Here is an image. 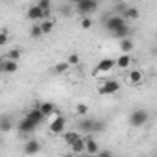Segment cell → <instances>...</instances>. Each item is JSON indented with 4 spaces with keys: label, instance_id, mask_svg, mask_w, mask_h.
<instances>
[{
    "label": "cell",
    "instance_id": "2",
    "mask_svg": "<svg viewBox=\"0 0 157 157\" xmlns=\"http://www.w3.org/2000/svg\"><path fill=\"white\" fill-rule=\"evenodd\" d=\"M124 26H128V24H126V21H124L122 17H118V15H111V17L105 19V28H107L111 33H117V32L122 30Z\"/></svg>",
    "mask_w": 157,
    "mask_h": 157
},
{
    "label": "cell",
    "instance_id": "5",
    "mask_svg": "<svg viewBox=\"0 0 157 157\" xmlns=\"http://www.w3.org/2000/svg\"><path fill=\"white\" fill-rule=\"evenodd\" d=\"M65 117L63 115H57L54 120H52V124H50V131L52 133H63L65 131Z\"/></svg>",
    "mask_w": 157,
    "mask_h": 157
},
{
    "label": "cell",
    "instance_id": "33",
    "mask_svg": "<svg viewBox=\"0 0 157 157\" xmlns=\"http://www.w3.org/2000/svg\"><path fill=\"white\" fill-rule=\"evenodd\" d=\"M126 10H128V4H117V11H122L124 13Z\"/></svg>",
    "mask_w": 157,
    "mask_h": 157
},
{
    "label": "cell",
    "instance_id": "7",
    "mask_svg": "<svg viewBox=\"0 0 157 157\" xmlns=\"http://www.w3.org/2000/svg\"><path fill=\"white\" fill-rule=\"evenodd\" d=\"M35 109H39L44 118H48V117H52V115L56 113V105H54L52 102H43V104L35 105Z\"/></svg>",
    "mask_w": 157,
    "mask_h": 157
},
{
    "label": "cell",
    "instance_id": "30",
    "mask_svg": "<svg viewBox=\"0 0 157 157\" xmlns=\"http://www.w3.org/2000/svg\"><path fill=\"white\" fill-rule=\"evenodd\" d=\"M67 63L68 65H78V63H80V56H78V54H70L68 59H67Z\"/></svg>",
    "mask_w": 157,
    "mask_h": 157
},
{
    "label": "cell",
    "instance_id": "17",
    "mask_svg": "<svg viewBox=\"0 0 157 157\" xmlns=\"http://www.w3.org/2000/svg\"><path fill=\"white\" fill-rule=\"evenodd\" d=\"M78 139H80V133H76V131H68V133H63V140L68 144V146H72Z\"/></svg>",
    "mask_w": 157,
    "mask_h": 157
},
{
    "label": "cell",
    "instance_id": "6",
    "mask_svg": "<svg viewBox=\"0 0 157 157\" xmlns=\"http://www.w3.org/2000/svg\"><path fill=\"white\" fill-rule=\"evenodd\" d=\"M83 140H85V151H87L89 155H96V153L100 151V150H98V148H100V146H98V142H96L91 135H85V137H83Z\"/></svg>",
    "mask_w": 157,
    "mask_h": 157
},
{
    "label": "cell",
    "instance_id": "35",
    "mask_svg": "<svg viewBox=\"0 0 157 157\" xmlns=\"http://www.w3.org/2000/svg\"><path fill=\"white\" fill-rule=\"evenodd\" d=\"M63 157H72V155H63Z\"/></svg>",
    "mask_w": 157,
    "mask_h": 157
},
{
    "label": "cell",
    "instance_id": "22",
    "mask_svg": "<svg viewBox=\"0 0 157 157\" xmlns=\"http://www.w3.org/2000/svg\"><path fill=\"white\" fill-rule=\"evenodd\" d=\"M39 28H41L43 35H44V33H50V32L54 30V22H52V21H43V22L39 24Z\"/></svg>",
    "mask_w": 157,
    "mask_h": 157
},
{
    "label": "cell",
    "instance_id": "9",
    "mask_svg": "<svg viewBox=\"0 0 157 157\" xmlns=\"http://www.w3.org/2000/svg\"><path fill=\"white\" fill-rule=\"evenodd\" d=\"M39 150H41V144L35 139H32V140H28L24 144V153L26 155H35V153H39Z\"/></svg>",
    "mask_w": 157,
    "mask_h": 157
},
{
    "label": "cell",
    "instance_id": "28",
    "mask_svg": "<svg viewBox=\"0 0 157 157\" xmlns=\"http://www.w3.org/2000/svg\"><path fill=\"white\" fill-rule=\"evenodd\" d=\"M8 39H10L8 30H0V46H4V44L8 43Z\"/></svg>",
    "mask_w": 157,
    "mask_h": 157
},
{
    "label": "cell",
    "instance_id": "4",
    "mask_svg": "<svg viewBox=\"0 0 157 157\" xmlns=\"http://www.w3.org/2000/svg\"><path fill=\"white\" fill-rule=\"evenodd\" d=\"M118 89H120V83L115 82V80H109V82H105V83L98 89V93H100L102 96H107V94H115Z\"/></svg>",
    "mask_w": 157,
    "mask_h": 157
},
{
    "label": "cell",
    "instance_id": "11",
    "mask_svg": "<svg viewBox=\"0 0 157 157\" xmlns=\"http://www.w3.org/2000/svg\"><path fill=\"white\" fill-rule=\"evenodd\" d=\"M93 118H83V120H80L78 122V129H80L82 133H85V135H91V131H93Z\"/></svg>",
    "mask_w": 157,
    "mask_h": 157
},
{
    "label": "cell",
    "instance_id": "26",
    "mask_svg": "<svg viewBox=\"0 0 157 157\" xmlns=\"http://www.w3.org/2000/svg\"><path fill=\"white\" fill-rule=\"evenodd\" d=\"M30 35H32L33 39H39V37L43 35V32H41V28H39V24H33V26L30 28Z\"/></svg>",
    "mask_w": 157,
    "mask_h": 157
},
{
    "label": "cell",
    "instance_id": "29",
    "mask_svg": "<svg viewBox=\"0 0 157 157\" xmlns=\"http://www.w3.org/2000/svg\"><path fill=\"white\" fill-rule=\"evenodd\" d=\"M87 111H89V107H87L85 104H78V105H76V113H78V115H83V117H85Z\"/></svg>",
    "mask_w": 157,
    "mask_h": 157
},
{
    "label": "cell",
    "instance_id": "25",
    "mask_svg": "<svg viewBox=\"0 0 157 157\" xmlns=\"http://www.w3.org/2000/svg\"><path fill=\"white\" fill-rule=\"evenodd\" d=\"M8 59L17 63V59H21V50H19V48H13V50H10V52H8Z\"/></svg>",
    "mask_w": 157,
    "mask_h": 157
},
{
    "label": "cell",
    "instance_id": "31",
    "mask_svg": "<svg viewBox=\"0 0 157 157\" xmlns=\"http://www.w3.org/2000/svg\"><path fill=\"white\" fill-rule=\"evenodd\" d=\"M91 26H93V21H91V19H87V17H85V19H83V21H82V28H83V30H89V28H91Z\"/></svg>",
    "mask_w": 157,
    "mask_h": 157
},
{
    "label": "cell",
    "instance_id": "15",
    "mask_svg": "<svg viewBox=\"0 0 157 157\" xmlns=\"http://www.w3.org/2000/svg\"><path fill=\"white\" fill-rule=\"evenodd\" d=\"M115 65L120 67V68H128V67L131 65V56H129V54H122V56L115 61Z\"/></svg>",
    "mask_w": 157,
    "mask_h": 157
},
{
    "label": "cell",
    "instance_id": "23",
    "mask_svg": "<svg viewBox=\"0 0 157 157\" xmlns=\"http://www.w3.org/2000/svg\"><path fill=\"white\" fill-rule=\"evenodd\" d=\"M43 13H46V11H50V8H52V2H50V0H39V2L35 4Z\"/></svg>",
    "mask_w": 157,
    "mask_h": 157
},
{
    "label": "cell",
    "instance_id": "10",
    "mask_svg": "<svg viewBox=\"0 0 157 157\" xmlns=\"http://www.w3.org/2000/svg\"><path fill=\"white\" fill-rule=\"evenodd\" d=\"M17 128H19V131H21V133L28 135V133H32V131H33V129H35L37 126H35L33 122H30L28 118H22V120H21L19 124H17Z\"/></svg>",
    "mask_w": 157,
    "mask_h": 157
},
{
    "label": "cell",
    "instance_id": "32",
    "mask_svg": "<svg viewBox=\"0 0 157 157\" xmlns=\"http://www.w3.org/2000/svg\"><path fill=\"white\" fill-rule=\"evenodd\" d=\"M96 157H113V153H111V151H107V150H104V151H98V153H96Z\"/></svg>",
    "mask_w": 157,
    "mask_h": 157
},
{
    "label": "cell",
    "instance_id": "19",
    "mask_svg": "<svg viewBox=\"0 0 157 157\" xmlns=\"http://www.w3.org/2000/svg\"><path fill=\"white\" fill-rule=\"evenodd\" d=\"M122 15H124V17H122L124 21H126V19H131V21H133V19H137V17H139V10H137V8H131V6H128V10H126Z\"/></svg>",
    "mask_w": 157,
    "mask_h": 157
},
{
    "label": "cell",
    "instance_id": "20",
    "mask_svg": "<svg viewBox=\"0 0 157 157\" xmlns=\"http://www.w3.org/2000/svg\"><path fill=\"white\" fill-rule=\"evenodd\" d=\"M120 48H122L124 54H129V52L133 50V41H131L129 37H128V39H122V41H120Z\"/></svg>",
    "mask_w": 157,
    "mask_h": 157
},
{
    "label": "cell",
    "instance_id": "18",
    "mask_svg": "<svg viewBox=\"0 0 157 157\" xmlns=\"http://www.w3.org/2000/svg\"><path fill=\"white\" fill-rule=\"evenodd\" d=\"M70 148H72V151H76V153H83V151H85V140L80 137V139H78Z\"/></svg>",
    "mask_w": 157,
    "mask_h": 157
},
{
    "label": "cell",
    "instance_id": "14",
    "mask_svg": "<svg viewBox=\"0 0 157 157\" xmlns=\"http://www.w3.org/2000/svg\"><path fill=\"white\" fill-rule=\"evenodd\" d=\"M115 67V59H102L96 67V72H109Z\"/></svg>",
    "mask_w": 157,
    "mask_h": 157
},
{
    "label": "cell",
    "instance_id": "16",
    "mask_svg": "<svg viewBox=\"0 0 157 157\" xmlns=\"http://www.w3.org/2000/svg\"><path fill=\"white\" fill-rule=\"evenodd\" d=\"M28 19H30V21H39V19H43V11H41L37 6H32V8L28 10Z\"/></svg>",
    "mask_w": 157,
    "mask_h": 157
},
{
    "label": "cell",
    "instance_id": "3",
    "mask_svg": "<svg viewBox=\"0 0 157 157\" xmlns=\"http://www.w3.org/2000/svg\"><path fill=\"white\" fill-rule=\"evenodd\" d=\"M76 10L82 15H87V13H93L94 10H98V4L93 2V0H80V2H76Z\"/></svg>",
    "mask_w": 157,
    "mask_h": 157
},
{
    "label": "cell",
    "instance_id": "21",
    "mask_svg": "<svg viewBox=\"0 0 157 157\" xmlns=\"http://www.w3.org/2000/svg\"><path fill=\"white\" fill-rule=\"evenodd\" d=\"M129 82L135 83V85L140 83V82H142V72H140V70H131V72H129Z\"/></svg>",
    "mask_w": 157,
    "mask_h": 157
},
{
    "label": "cell",
    "instance_id": "34",
    "mask_svg": "<svg viewBox=\"0 0 157 157\" xmlns=\"http://www.w3.org/2000/svg\"><path fill=\"white\" fill-rule=\"evenodd\" d=\"M78 157H93V155H89V153H80Z\"/></svg>",
    "mask_w": 157,
    "mask_h": 157
},
{
    "label": "cell",
    "instance_id": "12",
    "mask_svg": "<svg viewBox=\"0 0 157 157\" xmlns=\"http://www.w3.org/2000/svg\"><path fill=\"white\" fill-rule=\"evenodd\" d=\"M24 118H28V120H30V122H33L35 126H39V124L44 120V117L41 115V111H39V109H35V107H33V109H32V111L24 117Z\"/></svg>",
    "mask_w": 157,
    "mask_h": 157
},
{
    "label": "cell",
    "instance_id": "1",
    "mask_svg": "<svg viewBox=\"0 0 157 157\" xmlns=\"http://www.w3.org/2000/svg\"><path fill=\"white\" fill-rule=\"evenodd\" d=\"M148 118H150V115H148L146 109H135V111L129 115V124H131L133 128H140V126H144V124L148 122Z\"/></svg>",
    "mask_w": 157,
    "mask_h": 157
},
{
    "label": "cell",
    "instance_id": "8",
    "mask_svg": "<svg viewBox=\"0 0 157 157\" xmlns=\"http://www.w3.org/2000/svg\"><path fill=\"white\" fill-rule=\"evenodd\" d=\"M13 129V122H11V117L10 115H0V133H8Z\"/></svg>",
    "mask_w": 157,
    "mask_h": 157
},
{
    "label": "cell",
    "instance_id": "13",
    "mask_svg": "<svg viewBox=\"0 0 157 157\" xmlns=\"http://www.w3.org/2000/svg\"><path fill=\"white\" fill-rule=\"evenodd\" d=\"M17 68H19V65H17L15 61H10V59H6L4 63H0V72L13 74V72H17Z\"/></svg>",
    "mask_w": 157,
    "mask_h": 157
},
{
    "label": "cell",
    "instance_id": "27",
    "mask_svg": "<svg viewBox=\"0 0 157 157\" xmlns=\"http://www.w3.org/2000/svg\"><path fill=\"white\" fill-rule=\"evenodd\" d=\"M104 128H105V124H104L102 120H94V122H93V131H91V133H98V131H102Z\"/></svg>",
    "mask_w": 157,
    "mask_h": 157
},
{
    "label": "cell",
    "instance_id": "24",
    "mask_svg": "<svg viewBox=\"0 0 157 157\" xmlns=\"http://www.w3.org/2000/svg\"><path fill=\"white\" fill-rule=\"evenodd\" d=\"M68 67H70V65H68L67 61H63V63H57V65L54 67V72H56V74H65V72L68 70Z\"/></svg>",
    "mask_w": 157,
    "mask_h": 157
}]
</instances>
